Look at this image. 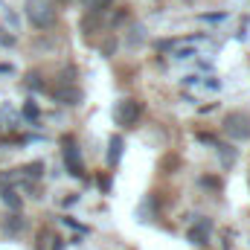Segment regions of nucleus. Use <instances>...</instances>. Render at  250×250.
Returning <instances> with one entry per match:
<instances>
[{
    "label": "nucleus",
    "mask_w": 250,
    "mask_h": 250,
    "mask_svg": "<svg viewBox=\"0 0 250 250\" xmlns=\"http://www.w3.org/2000/svg\"><path fill=\"white\" fill-rule=\"evenodd\" d=\"M23 15L35 29H50L56 23V0H23Z\"/></svg>",
    "instance_id": "nucleus-1"
},
{
    "label": "nucleus",
    "mask_w": 250,
    "mask_h": 250,
    "mask_svg": "<svg viewBox=\"0 0 250 250\" xmlns=\"http://www.w3.org/2000/svg\"><path fill=\"white\" fill-rule=\"evenodd\" d=\"M221 131L230 140H239V143L250 140V114H245V111H230L224 117V123H221Z\"/></svg>",
    "instance_id": "nucleus-2"
},
{
    "label": "nucleus",
    "mask_w": 250,
    "mask_h": 250,
    "mask_svg": "<svg viewBox=\"0 0 250 250\" xmlns=\"http://www.w3.org/2000/svg\"><path fill=\"white\" fill-rule=\"evenodd\" d=\"M143 120V105L137 99H120L114 105V123L123 128H137Z\"/></svg>",
    "instance_id": "nucleus-3"
},
{
    "label": "nucleus",
    "mask_w": 250,
    "mask_h": 250,
    "mask_svg": "<svg viewBox=\"0 0 250 250\" xmlns=\"http://www.w3.org/2000/svg\"><path fill=\"white\" fill-rule=\"evenodd\" d=\"M64 163L73 178H82V154H79V146L73 137H64Z\"/></svg>",
    "instance_id": "nucleus-4"
},
{
    "label": "nucleus",
    "mask_w": 250,
    "mask_h": 250,
    "mask_svg": "<svg viewBox=\"0 0 250 250\" xmlns=\"http://www.w3.org/2000/svg\"><path fill=\"white\" fill-rule=\"evenodd\" d=\"M209 236H212V221L207 215L195 218V227L189 230V242L198 245V248H204V245H209Z\"/></svg>",
    "instance_id": "nucleus-5"
},
{
    "label": "nucleus",
    "mask_w": 250,
    "mask_h": 250,
    "mask_svg": "<svg viewBox=\"0 0 250 250\" xmlns=\"http://www.w3.org/2000/svg\"><path fill=\"white\" fill-rule=\"evenodd\" d=\"M53 96H56L59 102H64V105H79V102H82V90H79L76 84H56Z\"/></svg>",
    "instance_id": "nucleus-6"
},
{
    "label": "nucleus",
    "mask_w": 250,
    "mask_h": 250,
    "mask_svg": "<svg viewBox=\"0 0 250 250\" xmlns=\"http://www.w3.org/2000/svg\"><path fill=\"white\" fill-rule=\"evenodd\" d=\"M123 137H120V134H114V137H111V140H108V166H111V169H117V166H120V157H123Z\"/></svg>",
    "instance_id": "nucleus-7"
},
{
    "label": "nucleus",
    "mask_w": 250,
    "mask_h": 250,
    "mask_svg": "<svg viewBox=\"0 0 250 250\" xmlns=\"http://www.w3.org/2000/svg\"><path fill=\"white\" fill-rule=\"evenodd\" d=\"M0 198H3V204H6L12 212H21L23 201H21V195H18V189L15 187H0Z\"/></svg>",
    "instance_id": "nucleus-8"
},
{
    "label": "nucleus",
    "mask_w": 250,
    "mask_h": 250,
    "mask_svg": "<svg viewBox=\"0 0 250 250\" xmlns=\"http://www.w3.org/2000/svg\"><path fill=\"white\" fill-rule=\"evenodd\" d=\"M18 172H21V178H23V181H38V178L44 175V163H41V160L26 163V166H23V169H18Z\"/></svg>",
    "instance_id": "nucleus-9"
},
{
    "label": "nucleus",
    "mask_w": 250,
    "mask_h": 250,
    "mask_svg": "<svg viewBox=\"0 0 250 250\" xmlns=\"http://www.w3.org/2000/svg\"><path fill=\"white\" fill-rule=\"evenodd\" d=\"M3 230H6L9 236H18V233L23 230V218H21V212H9L6 221H3Z\"/></svg>",
    "instance_id": "nucleus-10"
},
{
    "label": "nucleus",
    "mask_w": 250,
    "mask_h": 250,
    "mask_svg": "<svg viewBox=\"0 0 250 250\" xmlns=\"http://www.w3.org/2000/svg\"><path fill=\"white\" fill-rule=\"evenodd\" d=\"M215 151H218V157L224 160V166H227V169L236 163V151H233L230 146H224V143H215Z\"/></svg>",
    "instance_id": "nucleus-11"
},
{
    "label": "nucleus",
    "mask_w": 250,
    "mask_h": 250,
    "mask_svg": "<svg viewBox=\"0 0 250 250\" xmlns=\"http://www.w3.org/2000/svg\"><path fill=\"white\" fill-rule=\"evenodd\" d=\"M23 84H26L29 90H44V87H47V84H44V79H41V73H26Z\"/></svg>",
    "instance_id": "nucleus-12"
},
{
    "label": "nucleus",
    "mask_w": 250,
    "mask_h": 250,
    "mask_svg": "<svg viewBox=\"0 0 250 250\" xmlns=\"http://www.w3.org/2000/svg\"><path fill=\"white\" fill-rule=\"evenodd\" d=\"M23 117H26L29 123H38V117H41V108H38V105H35V102L29 99V102L23 105Z\"/></svg>",
    "instance_id": "nucleus-13"
},
{
    "label": "nucleus",
    "mask_w": 250,
    "mask_h": 250,
    "mask_svg": "<svg viewBox=\"0 0 250 250\" xmlns=\"http://www.w3.org/2000/svg\"><path fill=\"white\" fill-rule=\"evenodd\" d=\"M0 44H3V47H12V44H15V35H9L3 26H0Z\"/></svg>",
    "instance_id": "nucleus-14"
},
{
    "label": "nucleus",
    "mask_w": 250,
    "mask_h": 250,
    "mask_svg": "<svg viewBox=\"0 0 250 250\" xmlns=\"http://www.w3.org/2000/svg\"><path fill=\"white\" fill-rule=\"evenodd\" d=\"M227 12H209V15H201V21H224Z\"/></svg>",
    "instance_id": "nucleus-15"
},
{
    "label": "nucleus",
    "mask_w": 250,
    "mask_h": 250,
    "mask_svg": "<svg viewBox=\"0 0 250 250\" xmlns=\"http://www.w3.org/2000/svg\"><path fill=\"white\" fill-rule=\"evenodd\" d=\"M207 87H209V90H218V87H221V82H218V79H209V82H207Z\"/></svg>",
    "instance_id": "nucleus-16"
},
{
    "label": "nucleus",
    "mask_w": 250,
    "mask_h": 250,
    "mask_svg": "<svg viewBox=\"0 0 250 250\" xmlns=\"http://www.w3.org/2000/svg\"><path fill=\"white\" fill-rule=\"evenodd\" d=\"M0 73H15V67L12 64H0Z\"/></svg>",
    "instance_id": "nucleus-17"
}]
</instances>
